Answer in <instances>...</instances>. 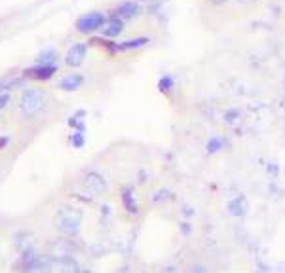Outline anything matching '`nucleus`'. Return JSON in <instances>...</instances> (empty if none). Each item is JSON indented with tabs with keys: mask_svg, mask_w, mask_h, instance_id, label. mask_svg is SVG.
<instances>
[{
	"mask_svg": "<svg viewBox=\"0 0 285 273\" xmlns=\"http://www.w3.org/2000/svg\"><path fill=\"white\" fill-rule=\"evenodd\" d=\"M46 95L40 89H25L19 97V108L25 116H36L44 108Z\"/></svg>",
	"mask_w": 285,
	"mask_h": 273,
	"instance_id": "obj_1",
	"label": "nucleus"
},
{
	"mask_svg": "<svg viewBox=\"0 0 285 273\" xmlns=\"http://www.w3.org/2000/svg\"><path fill=\"white\" fill-rule=\"evenodd\" d=\"M55 226L65 235H73L80 228V214L73 209H61L55 216Z\"/></svg>",
	"mask_w": 285,
	"mask_h": 273,
	"instance_id": "obj_2",
	"label": "nucleus"
},
{
	"mask_svg": "<svg viewBox=\"0 0 285 273\" xmlns=\"http://www.w3.org/2000/svg\"><path fill=\"white\" fill-rule=\"evenodd\" d=\"M105 23V17L101 13H88V15H82L78 21H76V29L80 32H92V31H97L99 27H103Z\"/></svg>",
	"mask_w": 285,
	"mask_h": 273,
	"instance_id": "obj_3",
	"label": "nucleus"
},
{
	"mask_svg": "<svg viewBox=\"0 0 285 273\" xmlns=\"http://www.w3.org/2000/svg\"><path fill=\"white\" fill-rule=\"evenodd\" d=\"M57 70V67L55 65H36V67H32L29 68L25 76H29L32 80H50L53 74Z\"/></svg>",
	"mask_w": 285,
	"mask_h": 273,
	"instance_id": "obj_4",
	"label": "nucleus"
},
{
	"mask_svg": "<svg viewBox=\"0 0 285 273\" xmlns=\"http://www.w3.org/2000/svg\"><path fill=\"white\" fill-rule=\"evenodd\" d=\"M86 52H88V48H86V44H76L73 46L69 53H67V65L69 67H78V65H82L86 57Z\"/></svg>",
	"mask_w": 285,
	"mask_h": 273,
	"instance_id": "obj_5",
	"label": "nucleus"
},
{
	"mask_svg": "<svg viewBox=\"0 0 285 273\" xmlns=\"http://www.w3.org/2000/svg\"><path fill=\"white\" fill-rule=\"evenodd\" d=\"M80 85H82V76H78V74L65 76V78H61V82H59V87L65 89V91H74V89H78Z\"/></svg>",
	"mask_w": 285,
	"mask_h": 273,
	"instance_id": "obj_6",
	"label": "nucleus"
},
{
	"mask_svg": "<svg viewBox=\"0 0 285 273\" xmlns=\"http://www.w3.org/2000/svg\"><path fill=\"white\" fill-rule=\"evenodd\" d=\"M135 11H137V4H133V2H126V4L118 6L116 11H114V15H116V17H122V19H127V17H131Z\"/></svg>",
	"mask_w": 285,
	"mask_h": 273,
	"instance_id": "obj_7",
	"label": "nucleus"
},
{
	"mask_svg": "<svg viewBox=\"0 0 285 273\" xmlns=\"http://www.w3.org/2000/svg\"><path fill=\"white\" fill-rule=\"evenodd\" d=\"M57 61V52L55 50H46L38 55V59H36V63L38 65H53Z\"/></svg>",
	"mask_w": 285,
	"mask_h": 273,
	"instance_id": "obj_8",
	"label": "nucleus"
},
{
	"mask_svg": "<svg viewBox=\"0 0 285 273\" xmlns=\"http://www.w3.org/2000/svg\"><path fill=\"white\" fill-rule=\"evenodd\" d=\"M86 186H88V188H92L94 192H101V190L105 188V182L99 179L97 175L92 173V175H88V177H86Z\"/></svg>",
	"mask_w": 285,
	"mask_h": 273,
	"instance_id": "obj_9",
	"label": "nucleus"
},
{
	"mask_svg": "<svg viewBox=\"0 0 285 273\" xmlns=\"http://www.w3.org/2000/svg\"><path fill=\"white\" fill-rule=\"evenodd\" d=\"M120 31H122V23L118 21V19H110V21L106 23L103 34H105V36H116Z\"/></svg>",
	"mask_w": 285,
	"mask_h": 273,
	"instance_id": "obj_10",
	"label": "nucleus"
},
{
	"mask_svg": "<svg viewBox=\"0 0 285 273\" xmlns=\"http://www.w3.org/2000/svg\"><path fill=\"white\" fill-rule=\"evenodd\" d=\"M19 84H21V78H17V80H11V78L2 80V82H0V93H10L11 89L17 87Z\"/></svg>",
	"mask_w": 285,
	"mask_h": 273,
	"instance_id": "obj_11",
	"label": "nucleus"
},
{
	"mask_svg": "<svg viewBox=\"0 0 285 273\" xmlns=\"http://www.w3.org/2000/svg\"><path fill=\"white\" fill-rule=\"evenodd\" d=\"M8 101H10V95L8 93H0V110L4 108V106L8 105Z\"/></svg>",
	"mask_w": 285,
	"mask_h": 273,
	"instance_id": "obj_12",
	"label": "nucleus"
},
{
	"mask_svg": "<svg viewBox=\"0 0 285 273\" xmlns=\"http://www.w3.org/2000/svg\"><path fill=\"white\" fill-rule=\"evenodd\" d=\"M82 142H84V140H82V135H80V133H76V135L73 136V144L74 146H82Z\"/></svg>",
	"mask_w": 285,
	"mask_h": 273,
	"instance_id": "obj_13",
	"label": "nucleus"
},
{
	"mask_svg": "<svg viewBox=\"0 0 285 273\" xmlns=\"http://www.w3.org/2000/svg\"><path fill=\"white\" fill-rule=\"evenodd\" d=\"M8 144V136H0V148Z\"/></svg>",
	"mask_w": 285,
	"mask_h": 273,
	"instance_id": "obj_14",
	"label": "nucleus"
}]
</instances>
